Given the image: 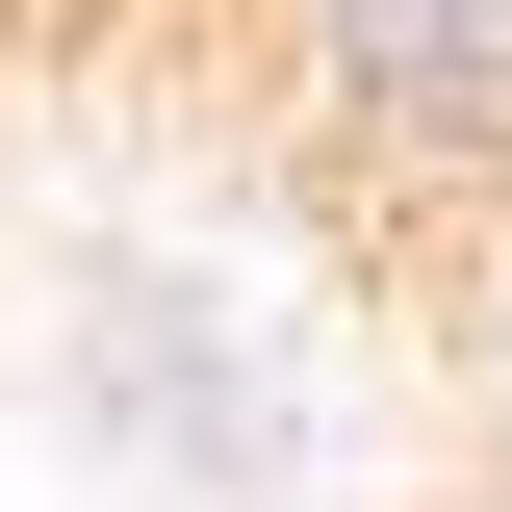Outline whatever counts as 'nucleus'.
<instances>
[{
  "instance_id": "obj_2",
  "label": "nucleus",
  "mask_w": 512,
  "mask_h": 512,
  "mask_svg": "<svg viewBox=\"0 0 512 512\" xmlns=\"http://www.w3.org/2000/svg\"><path fill=\"white\" fill-rule=\"evenodd\" d=\"M461 410H487V461H512V231H461Z\"/></svg>"
},
{
  "instance_id": "obj_1",
  "label": "nucleus",
  "mask_w": 512,
  "mask_h": 512,
  "mask_svg": "<svg viewBox=\"0 0 512 512\" xmlns=\"http://www.w3.org/2000/svg\"><path fill=\"white\" fill-rule=\"evenodd\" d=\"M282 103H308L384 205L512 231V0H282Z\"/></svg>"
}]
</instances>
